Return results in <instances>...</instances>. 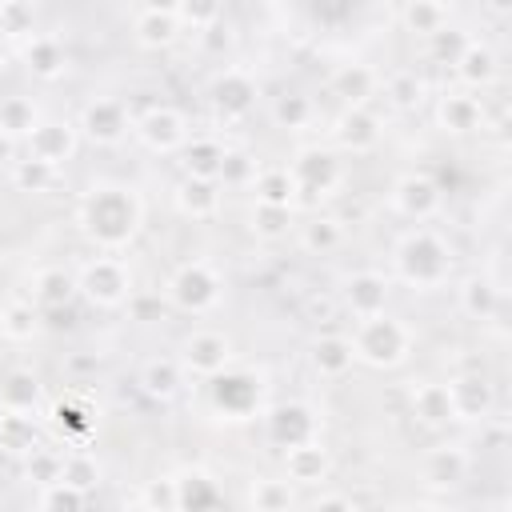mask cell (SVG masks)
<instances>
[{"mask_svg": "<svg viewBox=\"0 0 512 512\" xmlns=\"http://www.w3.org/2000/svg\"><path fill=\"white\" fill-rule=\"evenodd\" d=\"M40 444H44L40 412H0V456L24 460Z\"/></svg>", "mask_w": 512, "mask_h": 512, "instance_id": "31", "label": "cell"}, {"mask_svg": "<svg viewBox=\"0 0 512 512\" xmlns=\"http://www.w3.org/2000/svg\"><path fill=\"white\" fill-rule=\"evenodd\" d=\"M12 160H16V140H8L0 132V164H12Z\"/></svg>", "mask_w": 512, "mask_h": 512, "instance_id": "57", "label": "cell"}, {"mask_svg": "<svg viewBox=\"0 0 512 512\" xmlns=\"http://www.w3.org/2000/svg\"><path fill=\"white\" fill-rule=\"evenodd\" d=\"M388 300H392V280L380 268H356L340 280V308L352 320H368V316L388 312Z\"/></svg>", "mask_w": 512, "mask_h": 512, "instance_id": "18", "label": "cell"}, {"mask_svg": "<svg viewBox=\"0 0 512 512\" xmlns=\"http://www.w3.org/2000/svg\"><path fill=\"white\" fill-rule=\"evenodd\" d=\"M392 512H448L440 500H408V504H396Z\"/></svg>", "mask_w": 512, "mask_h": 512, "instance_id": "56", "label": "cell"}, {"mask_svg": "<svg viewBox=\"0 0 512 512\" xmlns=\"http://www.w3.org/2000/svg\"><path fill=\"white\" fill-rule=\"evenodd\" d=\"M288 172L304 200H328L344 184V160L328 144H300L288 160Z\"/></svg>", "mask_w": 512, "mask_h": 512, "instance_id": "8", "label": "cell"}, {"mask_svg": "<svg viewBox=\"0 0 512 512\" xmlns=\"http://www.w3.org/2000/svg\"><path fill=\"white\" fill-rule=\"evenodd\" d=\"M140 500L156 512H176V476H152L140 488Z\"/></svg>", "mask_w": 512, "mask_h": 512, "instance_id": "53", "label": "cell"}, {"mask_svg": "<svg viewBox=\"0 0 512 512\" xmlns=\"http://www.w3.org/2000/svg\"><path fill=\"white\" fill-rule=\"evenodd\" d=\"M248 192H252V204H268V208H296L300 204V192H296L288 164H260Z\"/></svg>", "mask_w": 512, "mask_h": 512, "instance_id": "33", "label": "cell"}, {"mask_svg": "<svg viewBox=\"0 0 512 512\" xmlns=\"http://www.w3.org/2000/svg\"><path fill=\"white\" fill-rule=\"evenodd\" d=\"M396 20L404 32H412L416 40H428L436 36L440 28L452 24V4H440V0H408L396 8Z\"/></svg>", "mask_w": 512, "mask_h": 512, "instance_id": "35", "label": "cell"}, {"mask_svg": "<svg viewBox=\"0 0 512 512\" xmlns=\"http://www.w3.org/2000/svg\"><path fill=\"white\" fill-rule=\"evenodd\" d=\"M184 368L176 364V356H148L144 364H140V372H136V384H140V392L148 396V400H156V404H172L180 392H184Z\"/></svg>", "mask_w": 512, "mask_h": 512, "instance_id": "29", "label": "cell"}, {"mask_svg": "<svg viewBox=\"0 0 512 512\" xmlns=\"http://www.w3.org/2000/svg\"><path fill=\"white\" fill-rule=\"evenodd\" d=\"M44 332V312L32 300H4L0 304V336L12 344H28Z\"/></svg>", "mask_w": 512, "mask_h": 512, "instance_id": "38", "label": "cell"}, {"mask_svg": "<svg viewBox=\"0 0 512 512\" xmlns=\"http://www.w3.org/2000/svg\"><path fill=\"white\" fill-rule=\"evenodd\" d=\"M328 92L344 108H368V100L380 92V72L368 60H344L328 76Z\"/></svg>", "mask_w": 512, "mask_h": 512, "instance_id": "20", "label": "cell"}, {"mask_svg": "<svg viewBox=\"0 0 512 512\" xmlns=\"http://www.w3.org/2000/svg\"><path fill=\"white\" fill-rule=\"evenodd\" d=\"M120 512H156V508H148V504H144L140 496H128V500L120 504Z\"/></svg>", "mask_w": 512, "mask_h": 512, "instance_id": "59", "label": "cell"}, {"mask_svg": "<svg viewBox=\"0 0 512 512\" xmlns=\"http://www.w3.org/2000/svg\"><path fill=\"white\" fill-rule=\"evenodd\" d=\"M28 288H32V304H36L40 312H64V308H72V300L80 296V292H76V272L64 268V264H44V268H36Z\"/></svg>", "mask_w": 512, "mask_h": 512, "instance_id": "25", "label": "cell"}, {"mask_svg": "<svg viewBox=\"0 0 512 512\" xmlns=\"http://www.w3.org/2000/svg\"><path fill=\"white\" fill-rule=\"evenodd\" d=\"M468 40H472V32H464L460 24H448V28H440L436 36H428L424 48H428V56H432L436 64H456V56L468 48Z\"/></svg>", "mask_w": 512, "mask_h": 512, "instance_id": "51", "label": "cell"}, {"mask_svg": "<svg viewBox=\"0 0 512 512\" xmlns=\"http://www.w3.org/2000/svg\"><path fill=\"white\" fill-rule=\"evenodd\" d=\"M76 152H80V132H76V124H72V120H56V116H44V120L32 128V136L24 140V156H28V160H40V164L52 168V172H64V168L76 160Z\"/></svg>", "mask_w": 512, "mask_h": 512, "instance_id": "15", "label": "cell"}, {"mask_svg": "<svg viewBox=\"0 0 512 512\" xmlns=\"http://www.w3.org/2000/svg\"><path fill=\"white\" fill-rule=\"evenodd\" d=\"M220 504V484L204 468L176 472V512H212Z\"/></svg>", "mask_w": 512, "mask_h": 512, "instance_id": "36", "label": "cell"}, {"mask_svg": "<svg viewBox=\"0 0 512 512\" xmlns=\"http://www.w3.org/2000/svg\"><path fill=\"white\" fill-rule=\"evenodd\" d=\"M132 136H136L148 152L172 156V152H180V148L192 140V128H188V116H184L180 108H172V104H152V108H144L140 116H132Z\"/></svg>", "mask_w": 512, "mask_h": 512, "instance_id": "14", "label": "cell"}, {"mask_svg": "<svg viewBox=\"0 0 512 512\" xmlns=\"http://www.w3.org/2000/svg\"><path fill=\"white\" fill-rule=\"evenodd\" d=\"M56 176H60V172H52V168H44L40 160H28V156H16V160L8 164V184H12L16 192H28V196L52 192V188H56Z\"/></svg>", "mask_w": 512, "mask_h": 512, "instance_id": "45", "label": "cell"}, {"mask_svg": "<svg viewBox=\"0 0 512 512\" xmlns=\"http://www.w3.org/2000/svg\"><path fill=\"white\" fill-rule=\"evenodd\" d=\"M308 368L320 376V380H340L352 372L356 356H352V340L344 332H320L308 340Z\"/></svg>", "mask_w": 512, "mask_h": 512, "instance_id": "26", "label": "cell"}, {"mask_svg": "<svg viewBox=\"0 0 512 512\" xmlns=\"http://www.w3.org/2000/svg\"><path fill=\"white\" fill-rule=\"evenodd\" d=\"M224 152L228 144L220 136H192L184 148H180V164H184V176H200V180H216L220 176V164H224Z\"/></svg>", "mask_w": 512, "mask_h": 512, "instance_id": "37", "label": "cell"}, {"mask_svg": "<svg viewBox=\"0 0 512 512\" xmlns=\"http://www.w3.org/2000/svg\"><path fill=\"white\" fill-rule=\"evenodd\" d=\"M296 228V208H268V204H252L248 208V232L264 244L284 240Z\"/></svg>", "mask_w": 512, "mask_h": 512, "instance_id": "44", "label": "cell"}, {"mask_svg": "<svg viewBox=\"0 0 512 512\" xmlns=\"http://www.w3.org/2000/svg\"><path fill=\"white\" fill-rule=\"evenodd\" d=\"M224 204V188L216 180H200V176H180L172 184V208L184 220H216Z\"/></svg>", "mask_w": 512, "mask_h": 512, "instance_id": "23", "label": "cell"}, {"mask_svg": "<svg viewBox=\"0 0 512 512\" xmlns=\"http://www.w3.org/2000/svg\"><path fill=\"white\" fill-rule=\"evenodd\" d=\"M76 132L92 148H120L132 136V112L120 96H92L76 116Z\"/></svg>", "mask_w": 512, "mask_h": 512, "instance_id": "11", "label": "cell"}, {"mask_svg": "<svg viewBox=\"0 0 512 512\" xmlns=\"http://www.w3.org/2000/svg\"><path fill=\"white\" fill-rule=\"evenodd\" d=\"M204 96H208V108H212L216 124H240L260 104V80L244 64H224V68L212 72Z\"/></svg>", "mask_w": 512, "mask_h": 512, "instance_id": "6", "label": "cell"}, {"mask_svg": "<svg viewBox=\"0 0 512 512\" xmlns=\"http://www.w3.org/2000/svg\"><path fill=\"white\" fill-rule=\"evenodd\" d=\"M264 372L256 368H228L216 380H208V408L216 412V420H252L264 412Z\"/></svg>", "mask_w": 512, "mask_h": 512, "instance_id": "7", "label": "cell"}, {"mask_svg": "<svg viewBox=\"0 0 512 512\" xmlns=\"http://www.w3.org/2000/svg\"><path fill=\"white\" fill-rule=\"evenodd\" d=\"M348 340H352L356 364L376 368V372H392V368L408 364V356L416 348L412 324L404 316H396V312H380V316L356 320V328H352Z\"/></svg>", "mask_w": 512, "mask_h": 512, "instance_id": "3", "label": "cell"}, {"mask_svg": "<svg viewBox=\"0 0 512 512\" xmlns=\"http://www.w3.org/2000/svg\"><path fill=\"white\" fill-rule=\"evenodd\" d=\"M44 380L32 368H12L0 380V412H40Z\"/></svg>", "mask_w": 512, "mask_h": 512, "instance_id": "34", "label": "cell"}, {"mask_svg": "<svg viewBox=\"0 0 512 512\" xmlns=\"http://www.w3.org/2000/svg\"><path fill=\"white\" fill-rule=\"evenodd\" d=\"M268 120L280 132H308L316 124V100L304 88H284L268 100Z\"/></svg>", "mask_w": 512, "mask_h": 512, "instance_id": "32", "label": "cell"}, {"mask_svg": "<svg viewBox=\"0 0 512 512\" xmlns=\"http://www.w3.org/2000/svg\"><path fill=\"white\" fill-rule=\"evenodd\" d=\"M132 284H136V276H132V264L124 256L96 252V256H88L76 268V292H80V300H88L92 308H104V312L124 308L132 300Z\"/></svg>", "mask_w": 512, "mask_h": 512, "instance_id": "5", "label": "cell"}, {"mask_svg": "<svg viewBox=\"0 0 512 512\" xmlns=\"http://www.w3.org/2000/svg\"><path fill=\"white\" fill-rule=\"evenodd\" d=\"M500 304H504V296L496 292V284H492L484 272H464V276L456 280V308H460L468 320H476V324L496 320Z\"/></svg>", "mask_w": 512, "mask_h": 512, "instance_id": "30", "label": "cell"}, {"mask_svg": "<svg viewBox=\"0 0 512 512\" xmlns=\"http://www.w3.org/2000/svg\"><path fill=\"white\" fill-rule=\"evenodd\" d=\"M84 504H88V496L84 492H76V488H68V484H48V488H40V496H36V508L40 512H84Z\"/></svg>", "mask_w": 512, "mask_h": 512, "instance_id": "52", "label": "cell"}, {"mask_svg": "<svg viewBox=\"0 0 512 512\" xmlns=\"http://www.w3.org/2000/svg\"><path fill=\"white\" fill-rule=\"evenodd\" d=\"M40 120L44 116H40V104L32 96H0V132L8 140H16V144L28 140Z\"/></svg>", "mask_w": 512, "mask_h": 512, "instance_id": "42", "label": "cell"}, {"mask_svg": "<svg viewBox=\"0 0 512 512\" xmlns=\"http://www.w3.org/2000/svg\"><path fill=\"white\" fill-rule=\"evenodd\" d=\"M0 36L12 40L16 48L24 40H32L36 36V4H28V0H4L0 4Z\"/></svg>", "mask_w": 512, "mask_h": 512, "instance_id": "47", "label": "cell"}, {"mask_svg": "<svg viewBox=\"0 0 512 512\" xmlns=\"http://www.w3.org/2000/svg\"><path fill=\"white\" fill-rule=\"evenodd\" d=\"M308 312H312V316H332V300H316V296H312V300H308Z\"/></svg>", "mask_w": 512, "mask_h": 512, "instance_id": "58", "label": "cell"}, {"mask_svg": "<svg viewBox=\"0 0 512 512\" xmlns=\"http://www.w3.org/2000/svg\"><path fill=\"white\" fill-rule=\"evenodd\" d=\"M472 472V452L460 440H436L420 456V480L428 492H456Z\"/></svg>", "mask_w": 512, "mask_h": 512, "instance_id": "17", "label": "cell"}, {"mask_svg": "<svg viewBox=\"0 0 512 512\" xmlns=\"http://www.w3.org/2000/svg\"><path fill=\"white\" fill-rule=\"evenodd\" d=\"M448 396L456 408V424H484L496 412V388L484 368H456L448 380Z\"/></svg>", "mask_w": 512, "mask_h": 512, "instance_id": "16", "label": "cell"}, {"mask_svg": "<svg viewBox=\"0 0 512 512\" xmlns=\"http://www.w3.org/2000/svg\"><path fill=\"white\" fill-rule=\"evenodd\" d=\"M180 36V24H176V12L172 4H140L132 8V40L148 52H160V48H172Z\"/></svg>", "mask_w": 512, "mask_h": 512, "instance_id": "24", "label": "cell"}, {"mask_svg": "<svg viewBox=\"0 0 512 512\" xmlns=\"http://www.w3.org/2000/svg\"><path fill=\"white\" fill-rule=\"evenodd\" d=\"M408 404H412V416L432 432H444L456 424V408L444 380H416L408 392Z\"/></svg>", "mask_w": 512, "mask_h": 512, "instance_id": "27", "label": "cell"}, {"mask_svg": "<svg viewBox=\"0 0 512 512\" xmlns=\"http://www.w3.org/2000/svg\"><path fill=\"white\" fill-rule=\"evenodd\" d=\"M296 240L308 256H332L344 244V224L336 216H308L304 224H296Z\"/></svg>", "mask_w": 512, "mask_h": 512, "instance_id": "41", "label": "cell"}, {"mask_svg": "<svg viewBox=\"0 0 512 512\" xmlns=\"http://www.w3.org/2000/svg\"><path fill=\"white\" fill-rule=\"evenodd\" d=\"M176 364H180L184 376H192V380H216L220 372H228V368L236 364V344H232V336L220 332V328H192V332L180 340Z\"/></svg>", "mask_w": 512, "mask_h": 512, "instance_id": "10", "label": "cell"}, {"mask_svg": "<svg viewBox=\"0 0 512 512\" xmlns=\"http://www.w3.org/2000/svg\"><path fill=\"white\" fill-rule=\"evenodd\" d=\"M52 424L64 432V448H84L88 432L96 428V420L88 416V408H84L80 400H60V404L52 408Z\"/></svg>", "mask_w": 512, "mask_h": 512, "instance_id": "46", "label": "cell"}, {"mask_svg": "<svg viewBox=\"0 0 512 512\" xmlns=\"http://www.w3.org/2000/svg\"><path fill=\"white\" fill-rule=\"evenodd\" d=\"M280 464L292 488H320L332 476V452L324 448V440H308V444L280 452Z\"/></svg>", "mask_w": 512, "mask_h": 512, "instance_id": "21", "label": "cell"}, {"mask_svg": "<svg viewBox=\"0 0 512 512\" xmlns=\"http://www.w3.org/2000/svg\"><path fill=\"white\" fill-rule=\"evenodd\" d=\"M380 88L396 112H416L428 100V80L416 68H396V72L380 76Z\"/></svg>", "mask_w": 512, "mask_h": 512, "instance_id": "40", "label": "cell"}, {"mask_svg": "<svg viewBox=\"0 0 512 512\" xmlns=\"http://www.w3.org/2000/svg\"><path fill=\"white\" fill-rule=\"evenodd\" d=\"M432 120L444 136H476L488 124V112H484L480 96H472L464 88H444L432 104Z\"/></svg>", "mask_w": 512, "mask_h": 512, "instance_id": "19", "label": "cell"}, {"mask_svg": "<svg viewBox=\"0 0 512 512\" xmlns=\"http://www.w3.org/2000/svg\"><path fill=\"white\" fill-rule=\"evenodd\" d=\"M452 72H456V80H460L464 92L480 96L484 88H492V84L500 80V56H496V48H492L488 40H476V36H472L468 48L456 56Z\"/></svg>", "mask_w": 512, "mask_h": 512, "instance_id": "22", "label": "cell"}, {"mask_svg": "<svg viewBox=\"0 0 512 512\" xmlns=\"http://www.w3.org/2000/svg\"><path fill=\"white\" fill-rule=\"evenodd\" d=\"M384 140V116L376 108H340L328 124V148L336 156H368Z\"/></svg>", "mask_w": 512, "mask_h": 512, "instance_id": "13", "label": "cell"}, {"mask_svg": "<svg viewBox=\"0 0 512 512\" xmlns=\"http://www.w3.org/2000/svg\"><path fill=\"white\" fill-rule=\"evenodd\" d=\"M172 12H176L180 32L192 28L196 36L208 32V28H216V24L224 20V8H220L216 0H180V4H172Z\"/></svg>", "mask_w": 512, "mask_h": 512, "instance_id": "49", "label": "cell"}, {"mask_svg": "<svg viewBox=\"0 0 512 512\" xmlns=\"http://www.w3.org/2000/svg\"><path fill=\"white\" fill-rule=\"evenodd\" d=\"M224 272L212 264V260H184L172 268L168 284H164V296L176 312L184 316H208L224 304Z\"/></svg>", "mask_w": 512, "mask_h": 512, "instance_id": "4", "label": "cell"}, {"mask_svg": "<svg viewBox=\"0 0 512 512\" xmlns=\"http://www.w3.org/2000/svg\"><path fill=\"white\" fill-rule=\"evenodd\" d=\"M20 64L36 76V80H60L68 72V48L56 32H36L32 40H24L20 48Z\"/></svg>", "mask_w": 512, "mask_h": 512, "instance_id": "28", "label": "cell"}, {"mask_svg": "<svg viewBox=\"0 0 512 512\" xmlns=\"http://www.w3.org/2000/svg\"><path fill=\"white\" fill-rule=\"evenodd\" d=\"M456 276V248L448 244L444 232L416 224L396 236L392 244V276L412 292H436Z\"/></svg>", "mask_w": 512, "mask_h": 512, "instance_id": "2", "label": "cell"}, {"mask_svg": "<svg viewBox=\"0 0 512 512\" xmlns=\"http://www.w3.org/2000/svg\"><path fill=\"white\" fill-rule=\"evenodd\" d=\"M104 480V464L92 448H64V460H60V484L76 488V492H96Z\"/></svg>", "mask_w": 512, "mask_h": 512, "instance_id": "39", "label": "cell"}, {"mask_svg": "<svg viewBox=\"0 0 512 512\" xmlns=\"http://www.w3.org/2000/svg\"><path fill=\"white\" fill-rule=\"evenodd\" d=\"M260 432L272 448L288 452L296 444H308V440H320L324 432V420L320 412L308 404V400H276L260 412Z\"/></svg>", "mask_w": 512, "mask_h": 512, "instance_id": "9", "label": "cell"}, {"mask_svg": "<svg viewBox=\"0 0 512 512\" xmlns=\"http://www.w3.org/2000/svg\"><path fill=\"white\" fill-rule=\"evenodd\" d=\"M60 460H64V448H52V444H40V448H32L20 464H24V480L40 492V488H48V484H56L60 480Z\"/></svg>", "mask_w": 512, "mask_h": 512, "instance_id": "48", "label": "cell"}, {"mask_svg": "<svg viewBox=\"0 0 512 512\" xmlns=\"http://www.w3.org/2000/svg\"><path fill=\"white\" fill-rule=\"evenodd\" d=\"M256 172H260V160H256L248 148H228L216 184H220V188H248V184L256 180Z\"/></svg>", "mask_w": 512, "mask_h": 512, "instance_id": "50", "label": "cell"}, {"mask_svg": "<svg viewBox=\"0 0 512 512\" xmlns=\"http://www.w3.org/2000/svg\"><path fill=\"white\" fill-rule=\"evenodd\" d=\"M220 24H224V20H220ZM220 24H216V28H208V32H200V44H204L212 56H224V52L232 48V32H228V28H220Z\"/></svg>", "mask_w": 512, "mask_h": 512, "instance_id": "55", "label": "cell"}, {"mask_svg": "<svg viewBox=\"0 0 512 512\" xmlns=\"http://www.w3.org/2000/svg\"><path fill=\"white\" fill-rule=\"evenodd\" d=\"M4 76H8V56L0 52V80H4Z\"/></svg>", "mask_w": 512, "mask_h": 512, "instance_id": "60", "label": "cell"}, {"mask_svg": "<svg viewBox=\"0 0 512 512\" xmlns=\"http://www.w3.org/2000/svg\"><path fill=\"white\" fill-rule=\"evenodd\" d=\"M388 204H392L396 216H404V220H412V224H428V220H436L440 208H444V188H440V180H436L432 172L412 168V172H400V176L392 180Z\"/></svg>", "mask_w": 512, "mask_h": 512, "instance_id": "12", "label": "cell"}, {"mask_svg": "<svg viewBox=\"0 0 512 512\" xmlns=\"http://www.w3.org/2000/svg\"><path fill=\"white\" fill-rule=\"evenodd\" d=\"M144 216H148V204L140 196L136 184L128 180H92L84 184V192L76 196V228L80 236L96 248V252H108V256H124L140 228H144Z\"/></svg>", "mask_w": 512, "mask_h": 512, "instance_id": "1", "label": "cell"}, {"mask_svg": "<svg viewBox=\"0 0 512 512\" xmlns=\"http://www.w3.org/2000/svg\"><path fill=\"white\" fill-rule=\"evenodd\" d=\"M296 488L284 476H256L248 484V512H292Z\"/></svg>", "mask_w": 512, "mask_h": 512, "instance_id": "43", "label": "cell"}, {"mask_svg": "<svg viewBox=\"0 0 512 512\" xmlns=\"http://www.w3.org/2000/svg\"><path fill=\"white\" fill-rule=\"evenodd\" d=\"M304 512H360L344 492H320Z\"/></svg>", "mask_w": 512, "mask_h": 512, "instance_id": "54", "label": "cell"}]
</instances>
